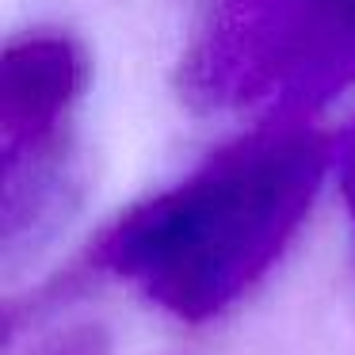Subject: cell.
Returning a JSON list of instances; mask_svg holds the SVG:
<instances>
[{"mask_svg":"<svg viewBox=\"0 0 355 355\" xmlns=\"http://www.w3.org/2000/svg\"><path fill=\"white\" fill-rule=\"evenodd\" d=\"M336 180H340V195H344L347 218H352V233H355V123L336 146Z\"/></svg>","mask_w":355,"mask_h":355,"instance_id":"5","label":"cell"},{"mask_svg":"<svg viewBox=\"0 0 355 355\" xmlns=\"http://www.w3.org/2000/svg\"><path fill=\"white\" fill-rule=\"evenodd\" d=\"M88 80L92 62L77 35L62 27L12 35L0 54V164L80 149L77 107Z\"/></svg>","mask_w":355,"mask_h":355,"instance_id":"3","label":"cell"},{"mask_svg":"<svg viewBox=\"0 0 355 355\" xmlns=\"http://www.w3.org/2000/svg\"><path fill=\"white\" fill-rule=\"evenodd\" d=\"M355 88V0H207L176 62L195 115L313 119Z\"/></svg>","mask_w":355,"mask_h":355,"instance_id":"2","label":"cell"},{"mask_svg":"<svg viewBox=\"0 0 355 355\" xmlns=\"http://www.w3.org/2000/svg\"><path fill=\"white\" fill-rule=\"evenodd\" d=\"M107 352H111V340L103 332V324L80 321V324H69L62 332H50L27 355H107Z\"/></svg>","mask_w":355,"mask_h":355,"instance_id":"4","label":"cell"},{"mask_svg":"<svg viewBox=\"0 0 355 355\" xmlns=\"http://www.w3.org/2000/svg\"><path fill=\"white\" fill-rule=\"evenodd\" d=\"M332 146L309 119H268L96 237L85 271L111 275L184 324L222 317L298 237Z\"/></svg>","mask_w":355,"mask_h":355,"instance_id":"1","label":"cell"}]
</instances>
